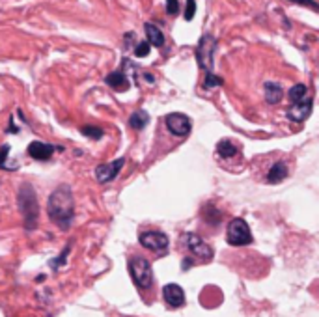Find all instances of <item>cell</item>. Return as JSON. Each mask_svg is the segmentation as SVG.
Returning a JSON list of instances; mask_svg holds the SVG:
<instances>
[{
    "label": "cell",
    "mask_w": 319,
    "mask_h": 317,
    "mask_svg": "<svg viewBox=\"0 0 319 317\" xmlns=\"http://www.w3.org/2000/svg\"><path fill=\"white\" fill-rule=\"evenodd\" d=\"M47 215L60 230H69L75 219V198L69 185H60L47 200Z\"/></svg>",
    "instance_id": "1"
},
{
    "label": "cell",
    "mask_w": 319,
    "mask_h": 317,
    "mask_svg": "<svg viewBox=\"0 0 319 317\" xmlns=\"http://www.w3.org/2000/svg\"><path fill=\"white\" fill-rule=\"evenodd\" d=\"M17 205L23 215V224L26 231L36 230L37 219H39V204H37L36 189L30 183H23L17 192Z\"/></svg>",
    "instance_id": "2"
},
{
    "label": "cell",
    "mask_w": 319,
    "mask_h": 317,
    "mask_svg": "<svg viewBox=\"0 0 319 317\" xmlns=\"http://www.w3.org/2000/svg\"><path fill=\"white\" fill-rule=\"evenodd\" d=\"M127 271L133 284L138 289H149L153 286V267H151L149 260H146V257L131 256L127 261Z\"/></svg>",
    "instance_id": "3"
},
{
    "label": "cell",
    "mask_w": 319,
    "mask_h": 317,
    "mask_svg": "<svg viewBox=\"0 0 319 317\" xmlns=\"http://www.w3.org/2000/svg\"><path fill=\"white\" fill-rule=\"evenodd\" d=\"M252 231H250V226L245 219H235L230 220L226 230V243L230 246H248L252 245Z\"/></svg>",
    "instance_id": "4"
},
{
    "label": "cell",
    "mask_w": 319,
    "mask_h": 317,
    "mask_svg": "<svg viewBox=\"0 0 319 317\" xmlns=\"http://www.w3.org/2000/svg\"><path fill=\"white\" fill-rule=\"evenodd\" d=\"M215 49H216V39L211 34H204L198 41V47L194 51L196 62H198V67L202 71L211 73L213 71V56H215Z\"/></svg>",
    "instance_id": "5"
},
{
    "label": "cell",
    "mask_w": 319,
    "mask_h": 317,
    "mask_svg": "<svg viewBox=\"0 0 319 317\" xmlns=\"http://www.w3.org/2000/svg\"><path fill=\"white\" fill-rule=\"evenodd\" d=\"M181 243L185 245V248L191 252L192 256H196L198 260L202 261H211L213 256H215V252L209 245H207L206 241L202 239L200 235H196L192 231H187L181 235Z\"/></svg>",
    "instance_id": "6"
},
{
    "label": "cell",
    "mask_w": 319,
    "mask_h": 317,
    "mask_svg": "<svg viewBox=\"0 0 319 317\" xmlns=\"http://www.w3.org/2000/svg\"><path fill=\"white\" fill-rule=\"evenodd\" d=\"M138 241L144 248L159 254V256H165L166 252H168V245H170L168 235H166L165 231H157V230L142 231L138 235Z\"/></svg>",
    "instance_id": "7"
},
{
    "label": "cell",
    "mask_w": 319,
    "mask_h": 317,
    "mask_svg": "<svg viewBox=\"0 0 319 317\" xmlns=\"http://www.w3.org/2000/svg\"><path fill=\"white\" fill-rule=\"evenodd\" d=\"M165 123L168 131H170L174 136H180V138H185L191 134V129H192V122L191 118L183 112H172V114H166Z\"/></svg>",
    "instance_id": "8"
},
{
    "label": "cell",
    "mask_w": 319,
    "mask_h": 317,
    "mask_svg": "<svg viewBox=\"0 0 319 317\" xmlns=\"http://www.w3.org/2000/svg\"><path fill=\"white\" fill-rule=\"evenodd\" d=\"M124 166H125V157L116 158L112 163L99 164V166H95V179H97L101 185L110 183V181H114V179L118 177Z\"/></svg>",
    "instance_id": "9"
},
{
    "label": "cell",
    "mask_w": 319,
    "mask_h": 317,
    "mask_svg": "<svg viewBox=\"0 0 319 317\" xmlns=\"http://www.w3.org/2000/svg\"><path fill=\"white\" fill-rule=\"evenodd\" d=\"M127 58H124L122 60V67L119 69H116V71L108 73L107 77H105V82H107L108 86L114 88V90H118V92H127L129 90V78H127V73H125V66H127Z\"/></svg>",
    "instance_id": "10"
},
{
    "label": "cell",
    "mask_w": 319,
    "mask_h": 317,
    "mask_svg": "<svg viewBox=\"0 0 319 317\" xmlns=\"http://www.w3.org/2000/svg\"><path fill=\"white\" fill-rule=\"evenodd\" d=\"M163 299H165L166 306L170 308H181L185 304V291L183 287L177 284H166L163 287Z\"/></svg>",
    "instance_id": "11"
},
{
    "label": "cell",
    "mask_w": 319,
    "mask_h": 317,
    "mask_svg": "<svg viewBox=\"0 0 319 317\" xmlns=\"http://www.w3.org/2000/svg\"><path fill=\"white\" fill-rule=\"evenodd\" d=\"M312 107H314V97H308L306 101H301V103H293L288 108V118L291 122L303 123L312 114Z\"/></svg>",
    "instance_id": "12"
},
{
    "label": "cell",
    "mask_w": 319,
    "mask_h": 317,
    "mask_svg": "<svg viewBox=\"0 0 319 317\" xmlns=\"http://www.w3.org/2000/svg\"><path fill=\"white\" fill-rule=\"evenodd\" d=\"M54 149H58V148L56 146H52V144H45V142H39V140H34V142L28 144V149H26V151H28V155H30L32 158L45 163V161H49V158L52 157Z\"/></svg>",
    "instance_id": "13"
},
{
    "label": "cell",
    "mask_w": 319,
    "mask_h": 317,
    "mask_svg": "<svg viewBox=\"0 0 319 317\" xmlns=\"http://www.w3.org/2000/svg\"><path fill=\"white\" fill-rule=\"evenodd\" d=\"M263 95H265V101H267L269 105H278L284 97V90L278 82L267 81L263 84Z\"/></svg>",
    "instance_id": "14"
},
{
    "label": "cell",
    "mask_w": 319,
    "mask_h": 317,
    "mask_svg": "<svg viewBox=\"0 0 319 317\" xmlns=\"http://www.w3.org/2000/svg\"><path fill=\"white\" fill-rule=\"evenodd\" d=\"M144 32H146V41H148L151 47H165V34L159 30V26L151 25V23H146L144 25Z\"/></svg>",
    "instance_id": "15"
},
{
    "label": "cell",
    "mask_w": 319,
    "mask_h": 317,
    "mask_svg": "<svg viewBox=\"0 0 319 317\" xmlns=\"http://www.w3.org/2000/svg\"><path fill=\"white\" fill-rule=\"evenodd\" d=\"M289 170H288V164L284 163V161H278V163H274L271 168H269L267 172V181L269 183H280V181H284V179L288 177Z\"/></svg>",
    "instance_id": "16"
},
{
    "label": "cell",
    "mask_w": 319,
    "mask_h": 317,
    "mask_svg": "<svg viewBox=\"0 0 319 317\" xmlns=\"http://www.w3.org/2000/svg\"><path fill=\"white\" fill-rule=\"evenodd\" d=\"M288 97H289V103L293 105V103L306 101L308 97H312V93H310V90H308L306 84H295V86L289 88Z\"/></svg>",
    "instance_id": "17"
},
{
    "label": "cell",
    "mask_w": 319,
    "mask_h": 317,
    "mask_svg": "<svg viewBox=\"0 0 319 317\" xmlns=\"http://www.w3.org/2000/svg\"><path fill=\"white\" fill-rule=\"evenodd\" d=\"M149 123V114L146 110H136V112L131 114V118H129V125L131 129L134 131H142V129L148 127Z\"/></svg>",
    "instance_id": "18"
},
{
    "label": "cell",
    "mask_w": 319,
    "mask_h": 317,
    "mask_svg": "<svg viewBox=\"0 0 319 317\" xmlns=\"http://www.w3.org/2000/svg\"><path fill=\"white\" fill-rule=\"evenodd\" d=\"M216 153H218V157H222V158H232L239 153V148H237L233 142H230L228 138H224L216 144Z\"/></svg>",
    "instance_id": "19"
},
{
    "label": "cell",
    "mask_w": 319,
    "mask_h": 317,
    "mask_svg": "<svg viewBox=\"0 0 319 317\" xmlns=\"http://www.w3.org/2000/svg\"><path fill=\"white\" fill-rule=\"evenodd\" d=\"M202 216H204V220H206L209 226H218L222 222V213L216 209L213 204H207L206 207H204V211H202Z\"/></svg>",
    "instance_id": "20"
},
{
    "label": "cell",
    "mask_w": 319,
    "mask_h": 317,
    "mask_svg": "<svg viewBox=\"0 0 319 317\" xmlns=\"http://www.w3.org/2000/svg\"><path fill=\"white\" fill-rule=\"evenodd\" d=\"M71 245H73V243H67V246L62 250V254H60L58 257H54V260H51V263H49V265H51L52 271H58L60 267L66 265V260H67V256H69V252H71Z\"/></svg>",
    "instance_id": "21"
},
{
    "label": "cell",
    "mask_w": 319,
    "mask_h": 317,
    "mask_svg": "<svg viewBox=\"0 0 319 317\" xmlns=\"http://www.w3.org/2000/svg\"><path fill=\"white\" fill-rule=\"evenodd\" d=\"M81 133H83L84 136H88V138L99 140L105 134V131L101 127H95V125H84V127H81Z\"/></svg>",
    "instance_id": "22"
},
{
    "label": "cell",
    "mask_w": 319,
    "mask_h": 317,
    "mask_svg": "<svg viewBox=\"0 0 319 317\" xmlns=\"http://www.w3.org/2000/svg\"><path fill=\"white\" fill-rule=\"evenodd\" d=\"M224 84V81H222V77H218V75H215V73H206V77H204V88H215V86H222Z\"/></svg>",
    "instance_id": "23"
},
{
    "label": "cell",
    "mask_w": 319,
    "mask_h": 317,
    "mask_svg": "<svg viewBox=\"0 0 319 317\" xmlns=\"http://www.w3.org/2000/svg\"><path fill=\"white\" fill-rule=\"evenodd\" d=\"M151 52V45H149L148 41H140L134 45V56L136 58H146Z\"/></svg>",
    "instance_id": "24"
},
{
    "label": "cell",
    "mask_w": 319,
    "mask_h": 317,
    "mask_svg": "<svg viewBox=\"0 0 319 317\" xmlns=\"http://www.w3.org/2000/svg\"><path fill=\"white\" fill-rule=\"evenodd\" d=\"M10 151H11V146H2L0 148V168L2 170H10V166H8V157H10Z\"/></svg>",
    "instance_id": "25"
},
{
    "label": "cell",
    "mask_w": 319,
    "mask_h": 317,
    "mask_svg": "<svg viewBox=\"0 0 319 317\" xmlns=\"http://www.w3.org/2000/svg\"><path fill=\"white\" fill-rule=\"evenodd\" d=\"M194 13H196V0H187V8H185V21L191 23L194 19Z\"/></svg>",
    "instance_id": "26"
},
{
    "label": "cell",
    "mask_w": 319,
    "mask_h": 317,
    "mask_svg": "<svg viewBox=\"0 0 319 317\" xmlns=\"http://www.w3.org/2000/svg\"><path fill=\"white\" fill-rule=\"evenodd\" d=\"M166 13L168 15H177L180 13V2L177 0H166Z\"/></svg>",
    "instance_id": "27"
},
{
    "label": "cell",
    "mask_w": 319,
    "mask_h": 317,
    "mask_svg": "<svg viewBox=\"0 0 319 317\" xmlns=\"http://www.w3.org/2000/svg\"><path fill=\"white\" fill-rule=\"evenodd\" d=\"M289 2H293V4H298V6H306V8H310L312 11H319V4L315 0H289Z\"/></svg>",
    "instance_id": "28"
},
{
    "label": "cell",
    "mask_w": 319,
    "mask_h": 317,
    "mask_svg": "<svg viewBox=\"0 0 319 317\" xmlns=\"http://www.w3.org/2000/svg\"><path fill=\"white\" fill-rule=\"evenodd\" d=\"M191 267H192V260H191V257H187V260L181 261V271H189Z\"/></svg>",
    "instance_id": "29"
},
{
    "label": "cell",
    "mask_w": 319,
    "mask_h": 317,
    "mask_svg": "<svg viewBox=\"0 0 319 317\" xmlns=\"http://www.w3.org/2000/svg\"><path fill=\"white\" fill-rule=\"evenodd\" d=\"M144 77H146V81H148V82H153L155 81V78L151 77V75H144Z\"/></svg>",
    "instance_id": "30"
}]
</instances>
